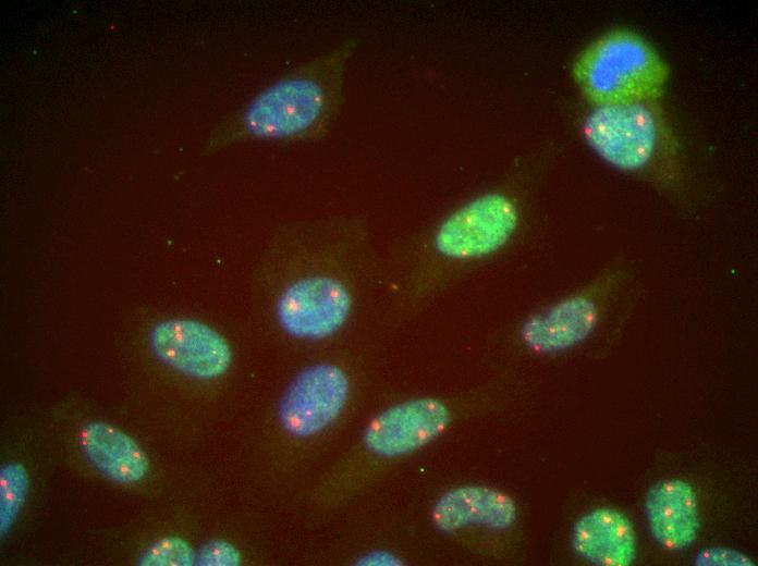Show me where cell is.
<instances>
[{"mask_svg":"<svg viewBox=\"0 0 758 566\" xmlns=\"http://www.w3.org/2000/svg\"><path fill=\"white\" fill-rule=\"evenodd\" d=\"M350 393L345 372L331 364L301 371L286 387L279 404V419L294 436L313 435L342 411Z\"/></svg>","mask_w":758,"mask_h":566,"instance_id":"7","label":"cell"},{"mask_svg":"<svg viewBox=\"0 0 758 566\" xmlns=\"http://www.w3.org/2000/svg\"><path fill=\"white\" fill-rule=\"evenodd\" d=\"M517 210L506 196L487 194L452 213L439 227L437 250L453 259L479 258L500 249L517 225Z\"/></svg>","mask_w":758,"mask_h":566,"instance_id":"4","label":"cell"},{"mask_svg":"<svg viewBox=\"0 0 758 566\" xmlns=\"http://www.w3.org/2000/svg\"><path fill=\"white\" fill-rule=\"evenodd\" d=\"M149 346L162 364L197 380L217 379L232 362L227 340L208 324L190 318L157 322L149 332Z\"/></svg>","mask_w":758,"mask_h":566,"instance_id":"6","label":"cell"},{"mask_svg":"<svg viewBox=\"0 0 758 566\" xmlns=\"http://www.w3.org/2000/svg\"><path fill=\"white\" fill-rule=\"evenodd\" d=\"M29 489V477L24 465L7 463L0 469V534L12 529L24 506Z\"/></svg>","mask_w":758,"mask_h":566,"instance_id":"14","label":"cell"},{"mask_svg":"<svg viewBox=\"0 0 758 566\" xmlns=\"http://www.w3.org/2000/svg\"><path fill=\"white\" fill-rule=\"evenodd\" d=\"M589 146L613 167L634 171L651 159L657 143V123L640 102L606 103L585 122Z\"/></svg>","mask_w":758,"mask_h":566,"instance_id":"3","label":"cell"},{"mask_svg":"<svg viewBox=\"0 0 758 566\" xmlns=\"http://www.w3.org/2000/svg\"><path fill=\"white\" fill-rule=\"evenodd\" d=\"M516 517V505L508 494L482 485L452 489L432 508L433 524L444 532L470 526L504 530L515 522Z\"/></svg>","mask_w":758,"mask_h":566,"instance_id":"11","label":"cell"},{"mask_svg":"<svg viewBox=\"0 0 758 566\" xmlns=\"http://www.w3.org/2000/svg\"><path fill=\"white\" fill-rule=\"evenodd\" d=\"M344 57L340 49L321 53L266 85L239 115L236 133L271 143L323 138L339 107Z\"/></svg>","mask_w":758,"mask_h":566,"instance_id":"1","label":"cell"},{"mask_svg":"<svg viewBox=\"0 0 758 566\" xmlns=\"http://www.w3.org/2000/svg\"><path fill=\"white\" fill-rule=\"evenodd\" d=\"M597 319V307L590 299L572 296L528 318L521 336L524 344L536 353H558L586 340Z\"/></svg>","mask_w":758,"mask_h":566,"instance_id":"12","label":"cell"},{"mask_svg":"<svg viewBox=\"0 0 758 566\" xmlns=\"http://www.w3.org/2000/svg\"><path fill=\"white\" fill-rule=\"evenodd\" d=\"M240 563L239 550L223 540L209 541L196 553V564L201 566H236Z\"/></svg>","mask_w":758,"mask_h":566,"instance_id":"16","label":"cell"},{"mask_svg":"<svg viewBox=\"0 0 758 566\" xmlns=\"http://www.w3.org/2000/svg\"><path fill=\"white\" fill-rule=\"evenodd\" d=\"M576 554L598 566H631L637 542L628 517L612 507H597L580 516L572 530Z\"/></svg>","mask_w":758,"mask_h":566,"instance_id":"10","label":"cell"},{"mask_svg":"<svg viewBox=\"0 0 758 566\" xmlns=\"http://www.w3.org/2000/svg\"><path fill=\"white\" fill-rule=\"evenodd\" d=\"M143 566H192L196 564V553L184 539L175 536L164 537L154 542L138 559Z\"/></svg>","mask_w":758,"mask_h":566,"instance_id":"15","label":"cell"},{"mask_svg":"<svg viewBox=\"0 0 758 566\" xmlns=\"http://www.w3.org/2000/svg\"><path fill=\"white\" fill-rule=\"evenodd\" d=\"M644 508L650 536L663 549L678 552L696 542L700 530L699 504L688 481L659 480L647 491Z\"/></svg>","mask_w":758,"mask_h":566,"instance_id":"9","label":"cell"},{"mask_svg":"<svg viewBox=\"0 0 758 566\" xmlns=\"http://www.w3.org/2000/svg\"><path fill=\"white\" fill-rule=\"evenodd\" d=\"M449 421V409L441 401L414 398L378 414L366 427L363 439L365 446L376 455L402 456L438 438Z\"/></svg>","mask_w":758,"mask_h":566,"instance_id":"8","label":"cell"},{"mask_svg":"<svg viewBox=\"0 0 758 566\" xmlns=\"http://www.w3.org/2000/svg\"><path fill=\"white\" fill-rule=\"evenodd\" d=\"M78 443L88 463L117 483L139 482L148 472L149 464L139 445L110 423L88 422L80 432Z\"/></svg>","mask_w":758,"mask_h":566,"instance_id":"13","label":"cell"},{"mask_svg":"<svg viewBox=\"0 0 758 566\" xmlns=\"http://www.w3.org/2000/svg\"><path fill=\"white\" fill-rule=\"evenodd\" d=\"M698 566H754V561L745 553L725 546H707L699 550L694 558Z\"/></svg>","mask_w":758,"mask_h":566,"instance_id":"17","label":"cell"},{"mask_svg":"<svg viewBox=\"0 0 758 566\" xmlns=\"http://www.w3.org/2000/svg\"><path fill=\"white\" fill-rule=\"evenodd\" d=\"M357 564L363 566H398L401 565V561L390 552L374 551L363 555Z\"/></svg>","mask_w":758,"mask_h":566,"instance_id":"18","label":"cell"},{"mask_svg":"<svg viewBox=\"0 0 758 566\" xmlns=\"http://www.w3.org/2000/svg\"><path fill=\"white\" fill-rule=\"evenodd\" d=\"M575 73L587 95L601 104L651 98L665 78V69L653 50L626 32L610 34L588 48Z\"/></svg>","mask_w":758,"mask_h":566,"instance_id":"2","label":"cell"},{"mask_svg":"<svg viewBox=\"0 0 758 566\" xmlns=\"http://www.w3.org/2000/svg\"><path fill=\"white\" fill-rule=\"evenodd\" d=\"M352 296L339 280L311 275L289 284L276 303V316L291 336L321 340L334 334L347 320Z\"/></svg>","mask_w":758,"mask_h":566,"instance_id":"5","label":"cell"}]
</instances>
